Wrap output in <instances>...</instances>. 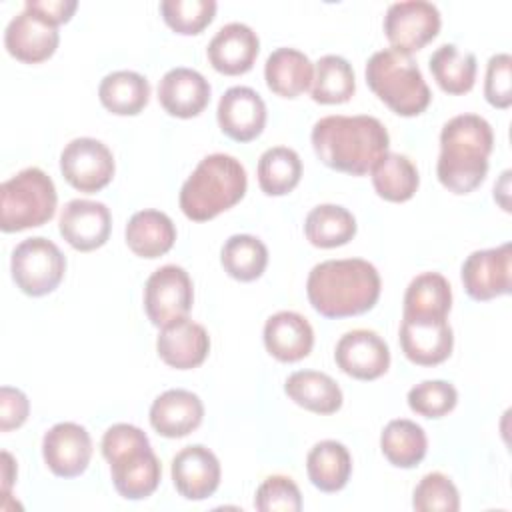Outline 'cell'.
Returning <instances> with one entry per match:
<instances>
[{"label": "cell", "mask_w": 512, "mask_h": 512, "mask_svg": "<svg viewBox=\"0 0 512 512\" xmlns=\"http://www.w3.org/2000/svg\"><path fill=\"white\" fill-rule=\"evenodd\" d=\"M484 96L494 108H508L512 104V56L506 52L494 54L486 66Z\"/></svg>", "instance_id": "obj_42"}, {"label": "cell", "mask_w": 512, "mask_h": 512, "mask_svg": "<svg viewBox=\"0 0 512 512\" xmlns=\"http://www.w3.org/2000/svg\"><path fill=\"white\" fill-rule=\"evenodd\" d=\"M366 84L398 116L422 114L430 100V88L406 52L384 48L374 52L366 62Z\"/></svg>", "instance_id": "obj_6"}, {"label": "cell", "mask_w": 512, "mask_h": 512, "mask_svg": "<svg viewBox=\"0 0 512 512\" xmlns=\"http://www.w3.org/2000/svg\"><path fill=\"white\" fill-rule=\"evenodd\" d=\"M264 78L274 94L282 98H296L310 88L314 80V66L310 58L296 48H276L266 58Z\"/></svg>", "instance_id": "obj_25"}, {"label": "cell", "mask_w": 512, "mask_h": 512, "mask_svg": "<svg viewBox=\"0 0 512 512\" xmlns=\"http://www.w3.org/2000/svg\"><path fill=\"white\" fill-rule=\"evenodd\" d=\"M306 472L310 482L322 492L342 490L352 472V456L342 442L322 440L312 446L306 456Z\"/></svg>", "instance_id": "obj_30"}, {"label": "cell", "mask_w": 512, "mask_h": 512, "mask_svg": "<svg viewBox=\"0 0 512 512\" xmlns=\"http://www.w3.org/2000/svg\"><path fill=\"white\" fill-rule=\"evenodd\" d=\"M494 148V132L478 114H458L440 132L438 180L454 194L476 190L488 174V156Z\"/></svg>", "instance_id": "obj_3"}, {"label": "cell", "mask_w": 512, "mask_h": 512, "mask_svg": "<svg viewBox=\"0 0 512 512\" xmlns=\"http://www.w3.org/2000/svg\"><path fill=\"white\" fill-rule=\"evenodd\" d=\"M370 172L376 194L388 202L410 200L420 184V176L412 160L398 152H386Z\"/></svg>", "instance_id": "obj_33"}, {"label": "cell", "mask_w": 512, "mask_h": 512, "mask_svg": "<svg viewBox=\"0 0 512 512\" xmlns=\"http://www.w3.org/2000/svg\"><path fill=\"white\" fill-rule=\"evenodd\" d=\"M454 346V332L446 318H402L400 348L418 366L442 364Z\"/></svg>", "instance_id": "obj_17"}, {"label": "cell", "mask_w": 512, "mask_h": 512, "mask_svg": "<svg viewBox=\"0 0 512 512\" xmlns=\"http://www.w3.org/2000/svg\"><path fill=\"white\" fill-rule=\"evenodd\" d=\"M460 276L466 294L476 302L508 294L512 286V246L506 242L496 248L474 250L466 256Z\"/></svg>", "instance_id": "obj_12"}, {"label": "cell", "mask_w": 512, "mask_h": 512, "mask_svg": "<svg viewBox=\"0 0 512 512\" xmlns=\"http://www.w3.org/2000/svg\"><path fill=\"white\" fill-rule=\"evenodd\" d=\"M30 412V402L26 394L12 386L0 388V430L10 432L20 428Z\"/></svg>", "instance_id": "obj_43"}, {"label": "cell", "mask_w": 512, "mask_h": 512, "mask_svg": "<svg viewBox=\"0 0 512 512\" xmlns=\"http://www.w3.org/2000/svg\"><path fill=\"white\" fill-rule=\"evenodd\" d=\"M62 238L80 252H90L104 246L110 238L112 216L106 204L96 200H70L58 220Z\"/></svg>", "instance_id": "obj_16"}, {"label": "cell", "mask_w": 512, "mask_h": 512, "mask_svg": "<svg viewBox=\"0 0 512 512\" xmlns=\"http://www.w3.org/2000/svg\"><path fill=\"white\" fill-rule=\"evenodd\" d=\"M202 418V400L184 388L162 392L150 406V424L164 438L188 436L202 424Z\"/></svg>", "instance_id": "obj_23"}, {"label": "cell", "mask_w": 512, "mask_h": 512, "mask_svg": "<svg viewBox=\"0 0 512 512\" xmlns=\"http://www.w3.org/2000/svg\"><path fill=\"white\" fill-rule=\"evenodd\" d=\"M254 506L260 512H300L302 494L290 476H268L256 490Z\"/></svg>", "instance_id": "obj_41"}, {"label": "cell", "mask_w": 512, "mask_h": 512, "mask_svg": "<svg viewBox=\"0 0 512 512\" xmlns=\"http://www.w3.org/2000/svg\"><path fill=\"white\" fill-rule=\"evenodd\" d=\"M220 130L236 140L250 142L258 138L266 126V104L262 96L248 86L228 88L216 108Z\"/></svg>", "instance_id": "obj_19"}, {"label": "cell", "mask_w": 512, "mask_h": 512, "mask_svg": "<svg viewBox=\"0 0 512 512\" xmlns=\"http://www.w3.org/2000/svg\"><path fill=\"white\" fill-rule=\"evenodd\" d=\"M412 506L418 512H458L460 494L446 474L428 472L414 488Z\"/></svg>", "instance_id": "obj_39"}, {"label": "cell", "mask_w": 512, "mask_h": 512, "mask_svg": "<svg viewBox=\"0 0 512 512\" xmlns=\"http://www.w3.org/2000/svg\"><path fill=\"white\" fill-rule=\"evenodd\" d=\"M440 32V12L426 0H404L388 6L384 34L394 50L412 54L432 42Z\"/></svg>", "instance_id": "obj_11"}, {"label": "cell", "mask_w": 512, "mask_h": 512, "mask_svg": "<svg viewBox=\"0 0 512 512\" xmlns=\"http://www.w3.org/2000/svg\"><path fill=\"white\" fill-rule=\"evenodd\" d=\"M58 42V26L30 8L16 14L4 30V46L8 54L26 64L48 60L56 52Z\"/></svg>", "instance_id": "obj_14"}, {"label": "cell", "mask_w": 512, "mask_h": 512, "mask_svg": "<svg viewBox=\"0 0 512 512\" xmlns=\"http://www.w3.org/2000/svg\"><path fill=\"white\" fill-rule=\"evenodd\" d=\"M334 360L344 374L356 380H376L390 366V348L374 330L358 328L340 336Z\"/></svg>", "instance_id": "obj_15"}, {"label": "cell", "mask_w": 512, "mask_h": 512, "mask_svg": "<svg viewBox=\"0 0 512 512\" xmlns=\"http://www.w3.org/2000/svg\"><path fill=\"white\" fill-rule=\"evenodd\" d=\"M310 140L322 164L352 176L368 174L390 146L386 126L368 114L324 116L312 126Z\"/></svg>", "instance_id": "obj_1"}, {"label": "cell", "mask_w": 512, "mask_h": 512, "mask_svg": "<svg viewBox=\"0 0 512 512\" xmlns=\"http://www.w3.org/2000/svg\"><path fill=\"white\" fill-rule=\"evenodd\" d=\"M24 8L38 12L52 24H64L72 18L74 10L78 8L76 0H26Z\"/></svg>", "instance_id": "obj_44"}, {"label": "cell", "mask_w": 512, "mask_h": 512, "mask_svg": "<svg viewBox=\"0 0 512 512\" xmlns=\"http://www.w3.org/2000/svg\"><path fill=\"white\" fill-rule=\"evenodd\" d=\"M302 178V160L286 146L268 148L258 160V184L268 196L292 192Z\"/></svg>", "instance_id": "obj_37"}, {"label": "cell", "mask_w": 512, "mask_h": 512, "mask_svg": "<svg viewBox=\"0 0 512 512\" xmlns=\"http://www.w3.org/2000/svg\"><path fill=\"white\" fill-rule=\"evenodd\" d=\"M42 458L58 478L80 476L92 458V438L76 422H58L42 438Z\"/></svg>", "instance_id": "obj_13"}, {"label": "cell", "mask_w": 512, "mask_h": 512, "mask_svg": "<svg viewBox=\"0 0 512 512\" xmlns=\"http://www.w3.org/2000/svg\"><path fill=\"white\" fill-rule=\"evenodd\" d=\"M248 188L242 162L230 154H210L198 162L180 188V208L186 218L206 222L238 204Z\"/></svg>", "instance_id": "obj_4"}, {"label": "cell", "mask_w": 512, "mask_h": 512, "mask_svg": "<svg viewBox=\"0 0 512 512\" xmlns=\"http://www.w3.org/2000/svg\"><path fill=\"white\" fill-rule=\"evenodd\" d=\"M258 52V34L242 22H230L222 26L206 48L212 68L226 76H238L252 70Z\"/></svg>", "instance_id": "obj_20"}, {"label": "cell", "mask_w": 512, "mask_h": 512, "mask_svg": "<svg viewBox=\"0 0 512 512\" xmlns=\"http://www.w3.org/2000/svg\"><path fill=\"white\" fill-rule=\"evenodd\" d=\"M60 172L72 188L94 194L110 184L114 176V156L110 148L96 138H74L60 154Z\"/></svg>", "instance_id": "obj_10"}, {"label": "cell", "mask_w": 512, "mask_h": 512, "mask_svg": "<svg viewBox=\"0 0 512 512\" xmlns=\"http://www.w3.org/2000/svg\"><path fill=\"white\" fill-rule=\"evenodd\" d=\"M458 392L446 380H424L408 390V406L424 418H442L456 408Z\"/></svg>", "instance_id": "obj_40"}, {"label": "cell", "mask_w": 512, "mask_h": 512, "mask_svg": "<svg viewBox=\"0 0 512 512\" xmlns=\"http://www.w3.org/2000/svg\"><path fill=\"white\" fill-rule=\"evenodd\" d=\"M356 92V78L350 62L336 54H326L316 62L312 80V100L318 104H342Z\"/></svg>", "instance_id": "obj_36"}, {"label": "cell", "mask_w": 512, "mask_h": 512, "mask_svg": "<svg viewBox=\"0 0 512 512\" xmlns=\"http://www.w3.org/2000/svg\"><path fill=\"white\" fill-rule=\"evenodd\" d=\"M2 460H4V474H2V480H4V484H2V490H4V494H8V490H10V484H12V480H14V472H16V468H14V462H12V456L8 454V452H2Z\"/></svg>", "instance_id": "obj_45"}, {"label": "cell", "mask_w": 512, "mask_h": 512, "mask_svg": "<svg viewBox=\"0 0 512 512\" xmlns=\"http://www.w3.org/2000/svg\"><path fill=\"white\" fill-rule=\"evenodd\" d=\"M208 80L186 66L168 70L158 82V102L160 106L176 118H194L210 102Z\"/></svg>", "instance_id": "obj_22"}, {"label": "cell", "mask_w": 512, "mask_h": 512, "mask_svg": "<svg viewBox=\"0 0 512 512\" xmlns=\"http://www.w3.org/2000/svg\"><path fill=\"white\" fill-rule=\"evenodd\" d=\"M220 262L230 278L252 282L266 270L268 248L260 238L252 234H234L222 244Z\"/></svg>", "instance_id": "obj_35"}, {"label": "cell", "mask_w": 512, "mask_h": 512, "mask_svg": "<svg viewBox=\"0 0 512 512\" xmlns=\"http://www.w3.org/2000/svg\"><path fill=\"white\" fill-rule=\"evenodd\" d=\"M56 186L52 178L36 168H24L0 186V228L20 232L42 226L56 212Z\"/></svg>", "instance_id": "obj_7"}, {"label": "cell", "mask_w": 512, "mask_h": 512, "mask_svg": "<svg viewBox=\"0 0 512 512\" xmlns=\"http://www.w3.org/2000/svg\"><path fill=\"white\" fill-rule=\"evenodd\" d=\"M430 72L446 94H466L476 80V56L462 52L456 44H442L430 56Z\"/></svg>", "instance_id": "obj_34"}, {"label": "cell", "mask_w": 512, "mask_h": 512, "mask_svg": "<svg viewBox=\"0 0 512 512\" xmlns=\"http://www.w3.org/2000/svg\"><path fill=\"white\" fill-rule=\"evenodd\" d=\"M284 392L292 402L316 414H334L342 406L340 386L318 370L292 372L284 382Z\"/></svg>", "instance_id": "obj_27"}, {"label": "cell", "mask_w": 512, "mask_h": 512, "mask_svg": "<svg viewBox=\"0 0 512 512\" xmlns=\"http://www.w3.org/2000/svg\"><path fill=\"white\" fill-rule=\"evenodd\" d=\"M380 450L392 466L414 468L426 456V432L420 424L412 420H390L380 434Z\"/></svg>", "instance_id": "obj_31"}, {"label": "cell", "mask_w": 512, "mask_h": 512, "mask_svg": "<svg viewBox=\"0 0 512 512\" xmlns=\"http://www.w3.org/2000/svg\"><path fill=\"white\" fill-rule=\"evenodd\" d=\"M160 14L164 22L178 34H200L216 14L214 0H162Z\"/></svg>", "instance_id": "obj_38"}, {"label": "cell", "mask_w": 512, "mask_h": 512, "mask_svg": "<svg viewBox=\"0 0 512 512\" xmlns=\"http://www.w3.org/2000/svg\"><path fill=\"white\" fill-rule=\"evenodd\" d=\"M304 234L316 248L344 246L356 234V218L344 206L320 204L308 212Z\"/></svg>", "instance_id": "obj_32"}, {"label": "cell", "mask_w": 512, "mask_h": 512, "mask_svg": "<svg viewBox=\"0 0 512 512\" xmlns=\"http://www.w3.org/2000/svg\"><path fill=\"white\" fill-rule=\"evenodd\" d=\"M452 308V290L438 272L414 276L404 294L402 318H446Z\"/></svg>", "instance_id": "obj_29"}, {"label": "cell", "mask_w": 512, "mask_h": 512, "mask_svg": "<svg viewBox=\"0 0 512 512\" xmlns=\"http://www.w3.org/2000/svg\"><path fill=\"white\" fill-rule=\"evenodd\" d=\"M264 346L280 362H298L312 352L314 330L302 314L282 310L266 320Z\"/></svg>", "instance_id": "obj_24"}, {"label": "cell", "mask_w": 512, "mask_h": 512, "mask_svg": "<svg viewBox=\"0 0 512 512\" xmlns=\"http://www.w3.org/2000/svg\"><path fill=\"white\" fill-rule=\"evenodd\" d=\"M98 98L116 116H136L150 100V82L134 70H116L102 78Z\"/></svg>", "instance_id": "obj_28"}, {"label": "cell", "mask_w": 512, "mask_h": 512, "mask_svg": "<svg viewBox=\"0 0 512 512\" xmlns=\"http://www.w3.org/2000/svg\"><path fill=\"white\" fill-rule=\"evenodd\" d=\"M380 288L378 270L362 258L320 262L306 280L308 300L324 318H350L372 310Z\"/></svg>", "instance_id": "obj_2"}, {"label": "cell", "mask_w": 512, "mask_h": 512, "mask_svg": "<svg viewBox=\"0 0 512 512\" xmlns=\"http://www.w3.org/2000/svg\"><path fill=\"white\" fill-rule=\"evenodd\" d=\"M10 270L16 286L24 294L38 298L58 288L66 272V258L52 240L32 236L14 248Z\"/></svg>", "instance_id": "obj_8"}, {"label": "cell", "mask_w": 512, "mask_h": 512, "mask_svg": "<svg viewBox=\"0 0 512 512\" xmlns=\"http://www.w3.org/2000/svg\"><path fill=\"white\" fill-rule=\"evenodd\" d=\"M170 474L180 496L186 500H206L218 490L222 470L210 448L192 444L172 458Z\"/></svg>", "instance_id": "obj_18"}, {"label": "cell", "mask_w": 512, "mask_h": 512, "mask_svg": "<svg viewBox=\"0 0 512 512\" xmlns=\"http://www.w3.org/2000/svg\"><path fill=\"white\" fill-rule=\"evenodd\" d=\"M156 350L164 364L176 370H192L206 360L210 352V336L202 324L186 316L160 330Z\"/></svg>", "instance_id": "obj_21"}, {"label": "cell", "mask_w": 512, "mask_h": 512, "mask_svg": "<svg viewBox=\"0 0 512 512\" xmlns=\"http://www.w3.org/2000/svg\"><path fill=\"white\" fill-rule=\"evenodd\" d=\"M102 456L110 464L112 484L122 498L142 500L158 488L162 466L138 426L124 422L110 426L102 436Z\"/></svg>", "instance_id": "obj_5"}, {"label": "cell", "mask_w": 512, "mask_h": 512, "mask_svg": "<svg viewBox=\"0 0 512 512\" xmlns=\"http://www.w3.org/2000/svg\"><path fill=\"white\" fill-rule=\"evenodd\" d=\"M128 248L140 258H158L176 242V226L160 210H140L132 214L124 230Z\"/></svg>", "instance_id": "obj_26"}, {"label": "cell", "mask_w": 512, "mask_h": 512, "mask_svg": "<svg viewBox=\"0 0 512 512\" xmlns=\"http://www.w3.org/2000/svg\"><path fill=\"white\" fill-rule=\"evenodd\" d=\"M192 300V280L182 266H160L144 284V310L148 320L158 328L186 318L192 308Z\"/></svg>", "instance_id": "obj_9"}]
</instances>
